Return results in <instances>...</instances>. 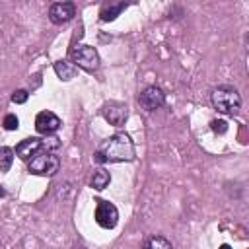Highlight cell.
I'll use <instances>...</instances> for the list:
<instances>
[{
    "label": "cell",
    "instance_id": "6da1fadb",
    "mask_svg": "<svg viewBox=\"0 0 249 249\" xmlns=\"http://www.w3.org/2000/svg\"><path fill=\"white\" fill-rule=\"evenodd\" d=\"M93 160L97 163H105V161H132L134 160V144H132L128 134L117 132V134L109 136L99 146V150L93 154Z\"/></svg>",
    "mask_w": 249,
    "mask_h": 249
},
{
    "label": "cell",
    "instance_id": "7a4b0ae2",
    "mask_svg": "<svg viewBox=\"0 0 249 249\" xmlns=\"http://www.w3.org/2000/svg\"><path fill=\"white\" fill-rule=\"evenodd\" d=\"M212 105L218 113L224 115H237L241 109V95L233 86H218L214 88L212 95Z\"/></svg>",
    "mask_w": 249,
    "mask_h": 249
},
{
    "label": "cell",
    "instance_id": "3957f363",
    "mask_svg": "<svg viewBox=\"0 0 249 249\" xmlns=\"http://www.w3.org/2000/svg\"><path fill=\"white\" fill-rule=\"evenodd\" d=\"M58 167H60V160L53 152H39L31 160H27V169H29V173H35V175L51 177L58 171Z\"/></svg>",
    "mask_w": 249,
    "mask_h": 249
},
{
    "label": "cell",
    "instance_id": "277c9868",
    "mask_svg": "<svg viewBox=\"0 0 249 249\" xmlns=\"http://www.w3.org/2000/svg\"><path fill=\"white\" fill-rule=\"evenodd\" d=\"M70 58H72V64L78 68H84L88 72H93L99 68V54L93 47L89 45H76L70 49Z\"/></svg>",
    "mask_w": 249,
    "mask_h": 249
},
{
    "label": "cell",
    "instance_id": "5b68a950",
    "mask_svg": "<svg viewBox=\"0 0 249 249\" xmlns=\"http://www.w3.org/2000/svg\"><path fill=\"white\" fill-rule=\"evenodd\" d=\"M95 222L103 230H113L117 226V222H119V210L115 208V204H111L109 200H97Z\"/></svg>",
    "mask_w": 249,
    "mask_h": 249
},
{
    "label": "cell",
    "instance_id": "8992f818",
    "mask_svg": "<svg viewBox=\"0 0 249 249\" xmlns=\"http://www.w3.org/2000/svg\"><path fill=\"white\" fill-rule=\"evenodd\" d=\"M138 103L142 105V109L146 111H156L165 103V93L158 88V86H148L146 89L140 91L138 95Z\"/></svg>",
    "mask_w": 249,
    "mask_h": 249
},
{
    "label": "cell",
    "instance_id": "52a82bcc",
    "mask_svg": "<svg viewBox=\"0 0 249 249\" xmlns=\"http://www.w3.org/2000/svg\"><path fill=\"white\" fill-rule=\"evenodd\" d=\"M76 16V6L74 2H54L49 8V19L54 25H62L66 21H70Z\"/></svg>",
    "mask_w": 249,
    "mask_h": 249
},
{
    "label": "cell",
    "instance_id": "ba28073f",
    "mask_svg": "<svg viewBox=\"0 0 249 249\" xmlns=\"http://www.w3.org/2000/svg\"><path fill=\"white\" fill-rule=\"evenodd\" d=\"M103 117L109 121V124L113 126H121L126 117H128V109L124 103H119V101H109L103 105Z\"/></svg>",
    "mask_w": 249,
    "mask_h": 249
},
{
    "label": "cell",
    "instance_id": "9c48e42d",
    "mask_svg": "<svg viewBox=\"0 0 249 249\" xmlns=\"http://www.w3.org/2000/svg\"><path fill=\"white\" fill-rule=\"evenodd\" d=\"M35 128L39 134H53L60 128V119L53 113V111H41L37 117H35Z\"/></svg>",
    "mask_w": 249,
    "mask_h": 249
},
{
    "label": "cell",
    "instance_id": "30bf717a",
    "mask_svg": "<svg viewBox=\"0 0 249 249\" xmlns=\"http://www.w3.org/2000/svg\"><path fill=\"white\" fill-rule=\"evenodd\" d=\"M43 152V142L41 138H25L16 146V156L21 160H31L35 154Z\"/></svg>",
    "mask_w": 249,
    "mask_h": 249
},
{
    "label": "cell",
    "instance_id": "8fae6325",
    "mask_svg": "<svg viewBox=\"0 0 249 249\" xmlns=\"http://www.w3.org/2000/svg\"><path fill=\"white\" fill-rule=\"evenodd\" d=\"M126 6H128L126 2H109V4H105V6L101 8L99 16H101L103 21H113V19L126 8Z\"/></svg>",
    "mask_w": 249,
    "mask_h": 249
},
{
    "label": "cell",
    "instance_id": "7c38bea8",
    "mask_svg": "<svg viewBox=\"0 0 249 249\" xmlns=\"http://www.w3.org/2000/svg\"><path fill=\"white\" fill-rule=\"evenodd\" d=\"M54 72H56V76H58L60 80L68 82V80H72V78L76 76L78 68H76L70 60H58V62H54Z\"/></svg>",
    "mask_w": 249,
    "mask_h": 249
},
{
    "label": "cell",
    "instance_id": "4fadbf2b",
    "mask_svg": "<svg viewBox=\"0 0 249 249\" xmlns=\"http://www.w3.org/2000/svg\"><path fill=\"white\" fill-rule=\"evenodd\" d=\"M109 181H111L109 171L103 169V167H99V169L93 173V177H91V189H95V191H103V189L109 185Z\"/></svg>",
    "mask_w": 249,
    "mask_h": 249
},
{
    "label": "cell",
    "instance_id": "5bb4252c",
    "mask_svg": "<svg viewBox=\"0 0 249 249\" xmlns=\"http://www.w3.org/2000/svg\"><path fill=\"white\" fill-rule=\"evenodd\" d=\"M142 249H173V247H171V241L169 239H165L161 235H152V237H148L144 241Z\"/></svg>",
    "mask_w": 249,
    "mask_h": 249
},
{
    "label": "cell",
    "instance_id": "9a60e30c",
    "mask_svg": "<svg viewBox=\"0 0 249 249\" xmlns=\"http://www.w3.org/2000/svg\"><path fill=\"white\" fill-rule=\"evenodd\" d=\"M14 163V150L8 148V146H2L0 148V171L6 173Z\"/></svg>",
    "mask_w": 249,
    "mask_h": 249
},
{
    "label": "cell",
    "instance_id": "2e32d148",
    "mask_svg": "<svg viewBox=\"0 0 249 249\" xmlns=\"http://www.w3.org/2000/svg\"><path fill=\"white\" fill-rule=\"evenodd\" d=\"M41 142H43V152H56L58 148H60V138H56V136H47V138H41Z\"/></svg>",
    "mask_w": 249,
    "mask_h": 249
},
{
    "label": "cell",
    "instance_id": "e0dca14e",
    "mask_svg": "<svg viewBox=\"0 0 249 249\" xmlns=\"http://www.w3.org/2000/svg\"><path fill=\"white\" fill-rule=\"evenodd\" d=\"M18 126H19V121H18V117L14 113H10V115L4 117V128L6 130H16Z\"/></svg>",
    "mask_w": 249,
    "mask_h": 249
},
{
    "label": "cell",
    "instance_id": "ac0fdd59",
    "mask_svg": "<svg viewBox=\"0 0 249 249\" xmlns=\"http://www.w3.org/2000/svg\"><path fill=\"white\" fill-rule=\"evenodd\" d=\"M210 128H212L216 134H224V132H228V123L222 121V119H218V121H212V123H210Z\"/></svg>",
    "mask_w": 249,
    "mask_h": 249
},
{
    "label": "cell",
    "instance_id": "d6986e66",
    "mask_svg": "<svg viewBox=\"0 0 249 249\" xmlns=\"http://www.w3.org/2000/svg\"><path fill=\"white\" fill-rule=\"evenodd\" d=\"M27 97H29V93H27L25 89H16L14 95H12V101H14V103H25Z\"/></svg>",
    "mask_w": 249,
    "mask_h": 249
},
{
    "label": "cell",
    "instance_id": "ffe728a7",
    "mask_svg": "<svg viewBox=\"0 0 249 249\" xmlns=\"http://www.w3.org/2000/svg\"><path fill=\"white\" fill-rule=\"evenodd\" d=\"M220 249H231V247H230L228 243H224V245H220Z\"/></svg>",
    "mask_w": 249,
    "mask_h": 249
},
{
    "label": "cell",
    "instance_id": "44dd1931",
    "mask_svg": "<svg viewBox=\"0 0 249 249\" xmlns=\"http://www.w3.org/2000/svg\"><path fill=\"white\" fill-rule=\"evenodd\" d=\"M0 196H4V189L2 187H0Z\"/></svg>",
    "mask_w": 249,
    "mask_h": 249
}]
</instances>
